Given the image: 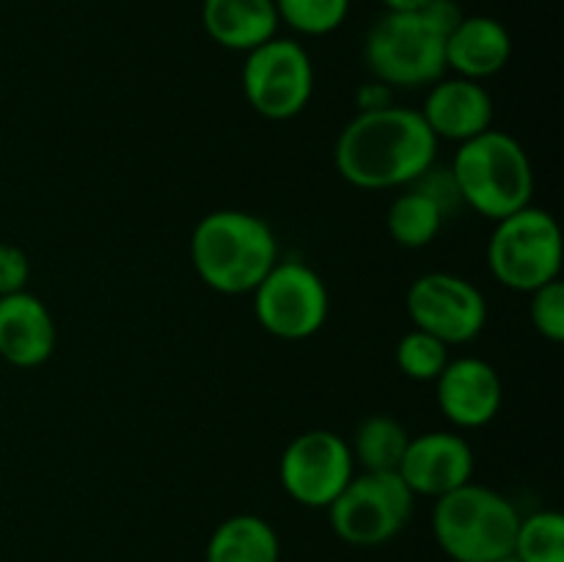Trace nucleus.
Wrapping results in <instances>:
<instances>
[{
	"label": "nucleus",
	"instance_id": "obj_10",
	"mask_svg": "<svg viewBox=\"0 0 564 562\" xmlns=\"http://www.w3.org/2000/svg\"><path fill=\"white\" fill-rule=\"evenodd\" d=\"M356 474L350 441L334 430H306L284 446L279 457V483L301 507L328 510Z\"/></svg>",
	"mask_w": 564,
	"mask_h": 562
},
{
	"label": "nucleus",
	"instance_id": "obj_9",
	"mask_svg": "<svg viewBox=\"0 0 564 562\" xmlns=\"http://www.w3.org/2000/svg\"><path fill=\"white\" fill-rule=\"evenodd\" d=\"M251 295L257 323L275 339L303 342L328 323V284L301 259H279Z\"/></svg>",
	"mask_w": 564,
	"mask_h": 562
},
{
	"label": "nucleus",
	"instance_id": "obj_5",
	"mask_svg": "<svg viewBox=\"0 0 564 562\" xmlns=\"http://www.w3.org/2000/svg\"><path fill=\"white\" fill-rule=\"evenodd\" d=\"M446 36L422 9L386 11L364 39V64L389 88H424L446 75Z\"/></svg>",
	"mask_w": 564,
	"mask_h": 562
},
{
	"label": "nucleus",
	"instance_id": "obj_12",
	"mask_svg": "<svg viewBox=\"0 0 564 562\" xmlns=\"http://www.w3.org/2000/svg\"><path fill=\"white\" fill-rule=\"evenodd\" d=\"M477 457L471 444L455 430H430L411 435L397 474L413 496L441 499L460 485L471 483Z\"/></svg>",
	"mask_w": 564,
	"mask_h": 562
},
{
	"label": "nucleus",
	"instance_id": "obj_23",
	"mask_svg": "<svg viewBox=\"0 0 564 562\" xmlns=\"http://www.w3.org/2000/svg\"><path fill=\"white\" fill-rule=\"evenodd\" d=\"M449 345L435 339L433 334L422 328H411L400 336L394 350L397 369L405 378L419 380V383H433L444 367L449 364Z\"/></svg>",
	"mask_w": 564,
	"mask_h": 562
},
{
	"label": "nucleus",
	"instance_id": "obj_8",
	"mask_svg": "<svg viewBox=\"0 0 564 562\" xmlns=\"http://www.w3.org/2000/svg\"><path fill=\"white\" fill-rule=\"evenodd\" d=\"M242 94L253 114L270 121H290L314 97V64L297 39L273 36L242 61Z\"/></svg>",
	"mask_w": 564,
	"mask_h": 562
},
{
	"label": "nucleus",
	"instance_id": "obj_28",
	"mask_svg": "<svg viewBox=\"0 0 564 562\" xmlns=\"http://www.w3.org/2000/svg\"><path fill=\"white\" fill-rule=\"evenodd\" d=\"M386 11H419L427 0H378Z\"/></svg>",
	"mask_w": 564,
	"mask_h": 562
},
{
	"label": "nucleus",
	"instance_id": "obj_11",
	"mask_svg": "<svg viewBox=\"0 0 564 562\" xmlns=\"http://www.w3.org/2000/svg\"><path fill=\"white\" fill-rule=\"evenodd\" d=\"M408 317L444 345H468L488 325V301L474 281L446 270L424 273L408 287Z\"/></svg>",
	"mask_w": 564,
	"mask_h": 562
},
{
	"label": "nucleus",
	"instance_id": "obj_27",
	"mask_svg": "<svg viewBox=\"0 0 564 562\" xmlns=\"http://www.w3.org/2000/svg\"><path fill=\"white\" fill-rule=\"evenodd\" d=\"M356 105L358 110L389 108V105H394V88H389L386 83H378V80L364 83V86L356 91Z\"/></svg>",
	"mask_w": 564,
	"mask_h": 562
},
{
	"label": "nucleus",
	"instance_id": "obj_18",
	"mask_svg": "<svg viewBox=\"0 0 564 562\" xmlns=\"http://www.w3.org/2000/svg\"><path fill=\"white\" fill-rule=\"evenodd\" d=\"M207 562H279L281 540L273 523L253 512H237L213 529L204 549Z\"/></svg>",
	"mask_w": 564,
	"mask_h": 562
},
{
	"label": "nucleus",
	"instance_id": "obj_21",
	"mask_svg": "<svg viewBox=\"0 0 564 562\" xmlns=\"http://www.w3.org/2000/svg\"><path fill=\"white\" fill-rule=\"evenodd\" d=\"M512 556L518 562H564V516L538 510L521 516Z\"/></svg>",
	"mask_w": 564,
	"mask_h": 562
},
{
	"label": "nucleus",
	"instance_id": "obj_3",
	"mask_svg": "<svg viewBox=\"0 0 564 562\" xmlns=\"http://www.w3.org/2000/svg\"><path fill=\"white\" fill-rule=\"evenodd\" d=\"M452 176L463 207L488 220H501L529 207L534 196V169L523 143L490 127L482 136L457 143Z\"/></svg>",
	"mask_w": 564,
	"mask_h": 562
},
{
	"label": "nucleus",
	"instance_id": "obj_4",
	"mask_svg": "<svg viewBox=\"0 0 564 562\" xmlns=\"http://www.w3.org/2000/svg\"><path fill=\"white\" fill-rule=\"evenodd\" d=\"M521 512L501 490L466 483L435 499L433 534L452 562H496L512 556Z\"/></svg>",
	"mask_w": 564,
	"mask_h": 562
},
{
	"label": "nucleus",
	"instance_id": "obj_1",
	"mask_svg": "<svg viewBox=\"0 0 564 562\" xmlns=\"http://www.w3.org/2000/svg\"><path fill=\"white\" fill-rule=\"evenodd\" d=\"M438 158V138L422 114L402 105L358 110L334 143V169L358 191L408 187Z\"/></svg>",
	"mask_w": 564,
	"mask_h": 562
},
{
	"label": "nucleus",
	"instance_id": "obj_15",
	"mask_svg": "<svg viewBox=\"0 0 564 562\" xmlns=\"http://www.w3.org/2000/svg\"><path fill=\"white\" fill-rule=\"evenodd\" d=\"M58 345L53 312L33 292L0 298V358L17 369H36L53 358Z\"/></svg>",
	"mask_w": 564,
	"mask_h": 562
},
{
	"label": "nucleus",
	"instance_id": "obj_24",
	"mask_svg": "<svg viewBox=\"0 0 564 562\" xmlns=\"http://www.w3.org/2000/svg\"><path fill=\"white\" fill-rule=\"evenodd\" d=\"M529 320L543 339L560 345L564 342V284L562 279L529 292Z\"/></svg>",
	"mask_w": 564,
	"mask_h": 562
},
{
	"label": "nucleus",
	"instance_id": "obj_29",
	"mask_svg": "<svg viewBox=\"0 0 564 562\" xmlns=\"http://www.w3.org/2000/svg\"><path fill=\"white\" fill-rule=\"evenodd\" d=\"M496 562H518L516 556H505V560H496Z\"/></svg>",
	"mask_w": 564,
	"mask_h": 562
},
{
	"label": "nucleus",
	"instance_id": "obj_22",
	"mask_svg": "<svg viewBox=\"0 0 564 562\" xmlns=\"http://www.w3.org/2000/svg\"><path fill=\"white\" fill-rule=\"evenodd\" d=\"M281 25L301 36H328L345 25L352 0H273Z\"/></svg>",
	"mask_w": 564,
	"mask_h": 562
},
{
	"label": "nucleus",
	"instance_id": "obj_26",
	"mask_svg": "<svg viewBox=\"0 0 564 562\" xmlns=\"http://www.w3.org/2000/svg\"><path fill=\"white\" fill-rule=\"evenodd\" d=\"M31 281V259L20 246L0 242V298L28 290Z\"/></svg>",
	"mask_w": 564,
	"mask_h": 562
},
{
	"label": "nucleus",
	"instance_id": "obj_17",
	"mask_svg": "<svg viewBox=\"0 0 564 562\" xmlns=\"http://www.w3.org/2000/svg\"><path fill=\"white\" fill-rule=\"evenodd\" d=\"M273 0H202V28L218 47L251 53L279 36Z\"/></svg>",
	"mask_w": 564,
	"mask_h": 562
},
{
	"label": "nucleus",
	"instance_id": "obj_20",
	"mask_svg": "<svg viewBox=\"0 0 564 562\" xmlns=\"http://www.w3.org/2000/svg\"><path fill=\"white\" fill-rule=\"evenodd\" d=\"M444 220L446 215L441 213L438 204L411 185L391 202L389 215H386L391 240L402 248L430 246L444 229Z\"/></svg>",
	"mask_w": 564,
	"mask_h": 562
},
{
	"label": "nucleus",
	"instance_id": "obj_14",
	"mask_svg": "<svg viewBox=\"0 0 564 562\" xmlns=\"http://www.w3.org/2000/svg\"><path fill=\"white\" fill-rule=\"evenodd\" d=\"M419 114L438 141L466 143L494 127L496 108L494 97L479 80L444 75L430 86Z\"/></svg>",
	"mask_w": 564,
	"mask_h": 562
},
{
	"label": "nucleus",
	"instance_id": "obj_7",
	"mask_svg": "<svg viewBox=\"0 0 564 562\" xmlns=\"http://www.w3.org/2000/svg\"><path fill=\"white\" fill-rule=\"evenodd\" d=\"M416 496L397 472L352 474L328 505V521L336 538L356 549L391 543L411 523Z\"/></svg>",
	"mask_w": 564,
	"mask_h": 562
},
{
	"label": "nucleus",
	"instance_id": "obj_6",
	"mask_svg": "<svg viewBox=\"0 0 564 562\" xmlns=\"http://www.w3.org/2000/svg\"><path fill=\"white\" fill-rule=\"evenodd\" d=\"M494 224L485 259L501 287L529 295L560 279L562 229L549 209L529 204Z\"/></svg>",
	"mask_w": 564,
	"mask_h": 562
},
{
	"label": "nucleus",
	"instance_id": "obj_19",
	"mask_svg": "<svg viewBox=\"0 0 564 562\" xmlns=\"http://www.w3.org/2000/svg\"><path fill=\"white\" fill-rule=\"evenodd\" d=\"M411 433L400 419L389 413H372L364 422H358L352 433V461L361 466V472H397L402 455L408 450Z\"/></svg>",
	"mask_w": 564,
	"mask_h": 562
},
{
	"label": "nucleus",
	"instance_id": "obj_13",
	"mask_svg": "<svg viewBox=\"0 0 564 562\" xmlns=\"http://www.w3.org/2000/svg\"><path fill=\"white\" fill-rule=\"evenodd\" d=\"M433 383L441 413L457 430L488 428L505 406L499 369L479 356L449 358Z\"/></svg>",
	"mask_w": 564,
	"mask_h": 562
},
{
	"label": "nucleus",
	"instance_id": "obj_16",
	"mask_svg": "<svg viewBox=\"0 0 564 562\" xmlns=\"http://www.w3.org/2000/svg\"><path fill=\"white\" fill-rule=\"evenodd\" d=\"M446 72L468 80H488L499 75L512 58V36L496 17L463 14L446 36Z\"/></svg>",
	"mask_w": 564,
	"mask_h": 562
},
{
	"label": "nucleus",
	"instance_id": "obj_25",
	"mask_svg": "<svg viewBox=\"0 0 564 562\" xmlns=\"http://www.w3.org/2000/svg\"><path fill=\"white\" fill-rule=\"evenodd\" d=\"M411 187H416V191H422L424 196L433 198L435 204L441 207V213L449 218V215L460 213L463 207V198H460V191H457L455 185V176H452V169L449 165H430L427 171H424L419 180L411 182Z\"/></svg>",
	"mask_w": 564,
	"mask_h": 562
},
{
	"label": "nucleus",
	"instance_id": "obj_2",
	"mask_svg": "<svg viewBox=\"0 0 564 562\" xmlns=\"http://www.w3.org/2000/svg\"><path fill=\"white\" fill-rule=\"evenodd\" d=\"M279 259L273 226L246 209H213L193 226V270L220 295H251Z\"/></svg>",
	"mask_w": 564,
	"mask_h": 562
}]
</instances>
